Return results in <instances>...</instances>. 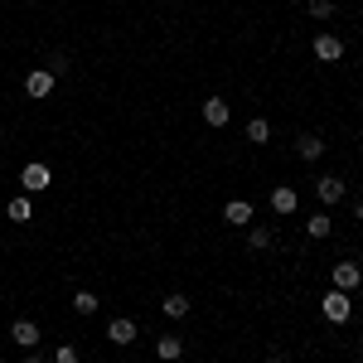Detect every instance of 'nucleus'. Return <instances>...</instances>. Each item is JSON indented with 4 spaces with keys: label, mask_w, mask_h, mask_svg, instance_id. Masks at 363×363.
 I'll use <instances>...</instances> for the list:
<instances>
[{
    "label": "nucleus",
    "mask_w": 363,
    "mask_h": 363,
    "mask_svg": "<svg viewBox=\"0 0 363 363\" xmlns=\"http://www.w3.org/2000/svg\"><path fill=\"white\" fill-rule=\"evenodd\" d=\"M315 194L325 199V203H339V199H344V179H339V174H325V179H315Z\"/></svg>",
    "instance_id": "obj_9"
},
{
    "label": "nucleus",
    "mask_w": 363,
    "mask_h": 363,
    "mask_svg": "<svg viewBox=\"0 0 363 363\" xmlns=\"http://www.w3.org/2000/svg\"><path fill=\"white\" fill-rule=\"evenodd\" d=\"M296 155H301V160H320V155H325V140L320 136H301L296 140Z\"/></svg>",
    "instance_id": "obj_13"
},
{
    "label": "nucleus",
    "mask_w": 363,
    "mask_h": 363,
    "mask_svg": "<svg viewBox=\"0 0 363 363\" xmlns=\"http://www.w3.org/2000/svg\"><path fill=\"white\" fill-rule=\"evenodd\" d=\"M155 354H160L165 363H174L179 354H184V339H179V335H165V339H155Z\"/></svg>",
    "instance_id": "obj_12"
},
{
    "label": "nucleus",
    "mask_w": 363,
    "mask_h": 363,
    "mask_svg": "<svg viewBox=\"0 0 363 363\" xmlns=\"http://www.w3.org/2000/svg\"><path fill=\"white\" fill-rule=\"evenodd\" d=\"M247 140H252V145H267V140H272V121H262V116L247 121Z\"/></svg>",
    "instance_id": "obj_16"
},
{
    "label": "nucleus",
    "mask_w": 363,
    "mask_h": 363,
    "mask_svg": "<svg viewBox=\"0 0 363 363\" xmlns=\"http://www.w3.org/2000/svg\"><path fill=\"white\" fill-rule=\"evenodd\" d=\"M25 92L34 97V102H39V97H49V92H54V73H49V68H29Z\"/></svg>",
    "instance_id": "obj_5"
},
{
    "label": "nucleus",
    "mask_w": 363,
    "mask_h": 363,
    "mask_svg": "<svg viewBox=\"0 0 363 363\" xmlns=\"http://www.w3.org/2000/svg\"><path fill=\"white\" fill-rule=\"evenodd\" d=\"M203 121H208V126H228V121H233V107H228L223 97H208V102H203Z\"/></svg>",
    "instance_id": "obj_8"
},
{
    "label": "nucleus",
    "mask_w": 363,
    "mask_h": 363,
    "mask_svg": "<svg viewBox=\"0 0 363 363\" xmlns=\"http://www.w3.org/2000/svg\"><path fill=\"white\" fill-rule=\"evenodd\" d=\"M359 286H363V267L359 262H335V291H349V296H354Z\"/></svg>",
    "instance_id": "obj_3"
},
{
    "label": "nucleus",
    "mask_w": 363,
    "mask_h": 363,
    "mask_svg": "<svg viewBox=\"0 0 363 363\" xmlns=\"http://www.w3.org/2000/svg\"><path fill=\"white\" fill-rule=\"evenodd\" d=\"M107 339H112V344H121V349H126V344H136V320L116 315L112 325H107Z\"/></svg>",
    "instance_id": "obj_6"
},
{
    "label": "nucleus",
    "mask_w": 363,
    "mask_h": 363,
    "mask_svg": "<svg viewBox=\"0 0 363 363\" xmlns=\"http://www.w3.org/2000/svg\"><path fill=\"white\" fill-rule=\"evenodd\" d=\"M97 306H102V301H97L92 291H78V296H73V310H78V315H97Z\"/></svg>",
    "instance_id": "obj_18"
},
{
    "label": "nucleus",
    "mask_w": 363,
    "mask_h": 363,
    "mask_svg": "<svg viewBox=\"0 0 363 363\" xmlns=\"http://www.w3.org/2000/svg\"><path fill=\"white\" fill-rule=\"evenodd\" d=\"M54 363H78V349H73V344H58V354H54Z\"/></svg>",
    "instance_id": "obj_21"
},
{
    "label": "nucleus",
    "mask_w": 363,
    "mask_h": 363,
    "mask_svg": "<svg viewBox=\"0 0 363 363\" xmlns=\"http://www.w3.org/2000/svg\"><path fill=\"white\" fill-rule=\"evenodd\" d=\"M330 228H335V218H330V213H315V218L306 223V233H310V238H330Z\"/></svg>",
    "instance_id": "obj_17"
},
{
    "label": "nucleus",
    "mask_w": 363,
    "mask_h": 363,
    "mask_svg": "<svg viewBox=\"0 0 363 363\" xmlns=\"http://www.w3.org/2000/svg\"><path fill=\"white\" fill-rule=\"evenodd\" d=\"M49 179H54V174H49V165H39V160L20 169V189H25V194H44V189H49Z\"/></svg>",
    "instance_id": "obj_2"
},
{
    "label": "nucleus",
    "mask_w": 363,
    "mask_h": 363,
    "mask_svg": "<svg viewBox=\"0 0 363 363\" xmlns=\"http://www.w3.org/2000/svg\"><path fill=\"white\" fill-rule=\"evenodd\" d=\"M296 203H301V194H296L291 184H277V189H272V208H277V213H296Z\"/></svg>",
    "instance_id": "obj_10"
},
{
    "label": "nucleus",
    "mask_w": 363,
    "mask_h": 363,
    "mask_svg": "<svg viewBox=\"0 0 363 363\" xmlns=\"http://www.w3.org/2000/svg\"><path fill=\"white\" fill-rule=\"evenodd\" d=\"M359 354H363V344H359Z\"/></svg>",
    "instance_id": "obj_26"
},
{
    "label": "nucleus",
    "mask_w": 363,
    "mask_h": 363,
    "mask_svg": "<svg viewBox=\"0 0 363 363\" xmlns=\"http://www.w3.org/2000/svg\"><path fill=\"white\" fill-rule=\"evenodd\" d=\"M354 218H359V223H363V199H359V203H354Z\"/></svg>",
    "instance_id": "obj_23"
},
{
    "label": "nucleus",
    "mask_w": 363,
    "mask_h": 363,
    "mask_svg": "<svg viewBox=\"0 0 363 363\" xmlns=\"http://www.w3.org/2000/svg\"><path fill=\"white\" fill-rule=\"evenodd\" d=\"M310 15H315V20H330V15H335V0H310Z\"/></svg>",
    "instance_id": "obj_20"
},
{
    "label": "nucleus",
    "mask_w": 363,
    "mask_h": 363,
    "mask_svg": "<svg viewBox=\"0 0 363 363\" xmlns=\"http://www.w3.org/2000/svg\"><path fill=\"white\" fill-rule=\"evenodd\" d=\"M160 310H165L169 320H184V315H189V296H179V291H174V296L160 301Z\"/></svg>",
    "instance_id": "obj_14"
},
{
    "label": "nucleus",
    "mask_w": 363,
    "mask_h": 363,
    "mask_svg": "<svg viewBox=\"0 0 363 363\" xmlns=\"http://www.w3.org/2000/svg\"><path fill=\"white\" fill-rule=\"evenodd\" d=\"M272 242H277V238H272V228H262V223L247 228V247H252V252H267Z\"/></svg>",
    "instance_id": "obj_15"
},
{
    "label": "nucleus",
    "mask_w": 363,
    "mask_h": 363,
    "mask_svg": "<svg viewBox=\"0 0 363 363\" xmlns=\"http://www.w3.org/2000/svg\"><path fill=\"white\" fill-rule=\"evenodd\" d=\"M223 218H228V223H233V228L252 223V203H247V199H233V203H228V208H223Z\"/></svg>",
    "instance_id": "obj_11"
},
{
    "label": "nucleus",
    "mask_w": 363,
    "mask_h": 363,
    "mask_svg": "<svg viewBox=\"0 0 363 363\" xmlns=\"http://www.w3.org/2000/svg\"><path fill=\"white\" fill-rule=\"evenodd\" d=\"M320 310H325V320H335V325H344V320L354 315V301H349V291H330V296L320 301Z\"/></svg>",
    "instance_id": "obj_1"
},
{
    "label": "nucleus",
    "mask_w": 363,
    "mask_h": 363,
    "mask_svg": "<svg viewBox=\"0 0 363 363\" xmlns=\"http://www.w3.org/2000/svg\"><path fill=\"white\" fill-rule=\"evenodd\" d=\"M25 363H44V354H34V349H29V354H25Z\"/></svg>",
    "instance_id": "obj_22"
},
{
    "label": "nucleus",
    "mask_w": 363,
    "mask_h": 363,
    "mask_svg": "<svg viewBox=\"0 0 363 363\" xmlns=\"http://www.w3.org/2000/svg\"><path fill=\"white\" fill-rule=\"evenodd\" d=\"M315 58H325V63L344 58V39H339V34H330V29H320V34H315Z\"/></svg>",
    "instance_id": "obj_4"
},
{
    "label": "nucleus",
    "mask_w": 363,
    "mask_h": 363,
    "mask_svg": "<svg viewBox=\"0 0 363 363\" xmlns=\"http://www.w3.org/2000/svg\"><path fill=\"white\" fill-rule=\"evenodd\" d=\"M267 363H286V359H267Z\"/></svg>",
    "instance_id": "obj_24"
},
{
    "label": "nucleus",
    "mask_w": 363,
    "mask_h": 363,
    "mask_svg": "<svg viewBox=\"0 0 363 363\" xmlns=\"http://www.w3.org/2000/svg\"><path fill=\"white\" fill-rule=\"evenodd\" d=\"M5 213H10L15 223H29V213H34V208H29V199L20 194V199H10V208H5Z\"/></svg>",
    "instance_id": "obj_19"
},
{
    "label": "nucleus",
    "mask_w": 363,
    "mask_h": 363,
    "mask_svg": "<svg viewBox=\"0 0 363 363\" xmlns=\"http://www.w3.org/2000/svg\"><path fill=\"white\" fill-rule=\"evenodd\" d=\"M10 339H15L20 349H39V325H34V320H15V325H10Z\"/></svg>",
    "instance_id": "obj_7"
},
{
    "label": "nucleus",
    "mask_w": 363,
    "mask_h": 363,
    "mask_svg": "<svg viewBox=\"0 0 363 363\" xmlns=\"http://www.w3.org/2000/svg\"><path fill=\"white\" fill-rule=\"evenodd\" d=\"M359 112H363V97H359Z\"/></svg>",
    "instance_id": "obj_25"
}]
</instances>
